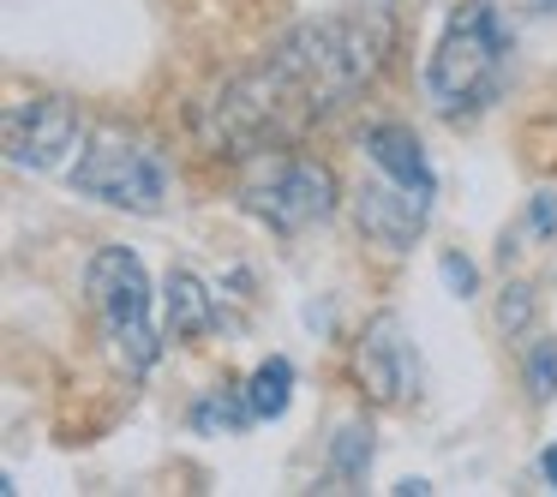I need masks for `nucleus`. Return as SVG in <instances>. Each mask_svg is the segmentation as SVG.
<instances>
[{"label":"nucleus","mask_w":557,"mask_h":497,"mask_svg":"<svg viewBox=\"0 0 557 497\" xmlns=\"http://www.w3.org/2000/svg\"><path fill=\"white\" fill-rule=\"evenodd\" d=\"M389 49V13H348V18H312L288 30L270 49L258 73L228 85L210 109V138L234 150H264L294 138L306 121L330 114L342 97L377 73Z\"/></svg>","instance_id":"1"},{"label":"nucleus","mask_w":557,"mask_h":497,"mask_svg":"<svg viewBox=\"0 0 557 497\" xmlns=\"http://www.w3.org/2000/svg\"><path fill=\"white\" fill-rule=\"evenodd\" d=\"M509 73V25L497 18L492 0H461L444 25V42L432 49L425 90H432L444 121H473L504 97Z\"/></svg>","instance_id":"2"},{"label":"nucleus","mask_w":557,"mask_h":497,"mask_svg":"<svg viewBox=\"0 0 557 497\" xmlns=\"http://www.w3.org/2000/svg\"><path fill=\"white\" fill-rule=\"evenodd\" d=\"M90 306H97V318H102V336H109L114 360L133 377L150 372L162 341H157V324H150V282H145L138 252L102 246V252L90 258Z\"/></svg>","instance_id":"3"},{"label":"nucleus","mask_w":557,"mask_h":497,"mask_svg":"<svg viewBox=\"0 0 557 497\" xmlns=\"http://www.w3.org/2000/svg\"><path fill=\"white\" fill-rule=\"evenodd\" d=\"M240 204L246 216H258L264 228L276 234H300L312 222H324L336 210V174L324 162H306V157H270L252 169V181L240 186Z\"/></svg>","instance_id":"4"},{"label":"nucleus","mask_w":557,"mask_h":497,"mask_svg":"<svg viewBox=\"0 0 557 497\" xmlns=\"http://www.w3.org/2000/svg\"><path fill=\"white\" fill-rule=\"evenodd\" d=\"M73 186L85 198H102L114 210L133 216H157L169 204V162L145 145H97L85 162L73 169Z\"/></svg>","instance_id":"5"},{"label":"nucleus","mask_w":557,"mask_h":497,"mask_svg":"<svg viewBox=\"0 0 557 497\" xmlns=\"http://www.w3.org/2000/svg\"><path fill=\"white\" fill-rule=\"evenodd\" d=\"M354 372H360L366 396L384 401V408H401V401L420 396L425 372H420V353H413V341H408L396 312H377L366 324L360 348H354Z\"/></svg>","instance_id":"6"},{"label":"nucleus","mask_w":557,"mask_h":497,"mask_svg":"<svg viewBox=\"0 0 557 497\" xmlns=\"http://www.w3.org/2000/svg\"><path fill=\"white\" fill-rule=\"evenodd\" d=\"M66 150H78V109L66 97H30L7 109V157L13 169H61Z\"/></svg>","instance_id":"7"},{"label":"nucleus","mask_w":557,"mask_h":497,"mask_svg":"<svg viewBox=\"0 0 557 497\" xmlns=\"http://www.w3.org/2000/svg\"><path fill=\"white\" fill-rule=\"evenodd\" d=\"M432 198L437 192H420V186L384 174V181H366L360 192H354V216H360L366 240H377L384 252H408V246L420 240L425 216H432Z\"/></svg>","instance_id":"8"},{"label":"nucleus","mask_w":557,"mask_h":497,"mask_svg":"<svg viewBox=\"0 0 557 497\" xmlns=\"http://www.w3.org/2000/svg\"><path fill=\"white\" fill-rule=\"evenodd\" d=\"M360 145H366V157L377 162V174L408 181V186H420V192H437V174H432V162H425V145L413 138V126H372Z\"/></svg>","instance_id":"9"},{"label":"nucleus","mask_w":557,"mask_h":497,"mask_svg":"<svg viewBox=\"0 0 557 497\" xmlns=\"http://www.w3.org/2000/svg\"><path fill=\"white\" fill-rule=\"evenodd\" d=\"M366 473H372V425L342 420L330 437V492H360Z\"/></svg>","instance_id":"10"},{"label":"nucleus","mask_w":557,"mask_h":497,"mask_svg":"<svg viewBox=\"0 0 557 497\" xmlns=\"http://www.w3.org/2000/svg\"><path fill=\"white\" fill-rule=\"evenodd\" d=\"M169 330L174 336H210L216 330V306L193 270H169Z\"/></svg>","instance_id":"11"},{"label":"nucleus","mask_w":557,"mask_h":497,"mask_svg":"<svg viewBox=\"0 0 557 497\" xmlns=\"http://www.w3.org/2000/svg\"><path fill=\"white\" fill-rule=\"evenodd\" d=\"M252 420L258 413L246 401V389H205L193 408V432H205V437H240Z\"/></svg>","instance_id":"12"},{"label":"nucleus","mask_w":557,"mask_h":497,"mask_svg":"<svg viewBox=\"0 0 557 497\" xmlns=\"http://www.w3.org/2000/svg\"><path fill=\"white\" fill-rule=\"evenodd\" d=\"M288 396H294V365L282 360V353L246 377V401H252L258 420H282V413H288Z\"/></svg>","instance_id":"13"},{"label":"nucleus","mask_w":557,"mask_h":497,"mask_svg":"<svg viewBox=\"0 0 557 497\" xmlns=\"http://www.w3.org/2000/svg\"><path fill=\"white\" fill-rule=\"evenodd\" d=\"M528 396L533 401L557 396V341H533L528 348Z\"/></svg>","instance_id":"14"},{"label":"nucleus","mask_w":557,"mask_h":497,"mask_svg":"<svg viewBox=\"0 0 557 497\" xmlns=\"http://www.w3.org/2000/svg\"><path fill=\"white\" fill-rule=\"evenodd\" d=\"M528 324H533V288L528 282H509L504 300H497V330H504V336H521Z\"/></svg>","instance_id":"15"},{"label":"nucleus","mask_w":557,"mask_h":497,"mask_svg":"<svg viewBox=\"0 0 557 497\" xmlns=\"http://www.w3.org/2000/svg\"><path fill=\"white\" fill-rule=\"evenodd\" d=\"M437 276H444V288L456 294V300H473V294H480V270H473L461 252H444V258H437Z\"/></svg>","instance_id":"16"},{"label":"nucleus","mask_w":557,"mask_h":497,"mask_svg":"<svg viewBox=\"0 0 557 497\" xmlns=\"http://www.w3.org/2000/svg\"><path fill=\"white\" fill-rule=\"evenodd\" d=\"M533 234H540V240H552L557 234V192H533Z\"/></svg>","instance_id":"17"},{"label":"nucleus","mask_w":557,"mask_h":497,"mask_svg":"<svg viewBox=\"0 0 557 497\" xmlns=\"http://www.w3.org/2000/svg\"><path fill=\"white\" fill-rule=\"evenodd\" d=\"M540 473L557 485V444H545V449H540Z\"/></svg>","instance_id":"18"},{"label":"nucleus","mask_w":557,"mask_h":497,"mask_svg":"<svg viewBox=\"0 0 557 497\" xmlns=\"http://www.w3.org/2000/svg\"><path fill=\"white\" fill-rule=\"evenodd\" d=\"M389 492H396V497H425L432 485H425V480H401V485H389Z\"/></svg>","instance_id":"19"},{"label":"nucleus","mask_w":557,"mask_h":497,"mask_svg":"<svg viewBox=\"0 0 557 497\" xmlns=\"http://www.w3.org/2000/svg\"><path fill=\"white\" fill-rule=\"evenodd\" d=\"M540 13H557V0H540Z\"/></svg>","instance_id":"20"}]
</instances>
